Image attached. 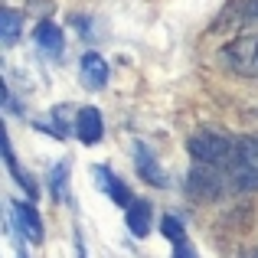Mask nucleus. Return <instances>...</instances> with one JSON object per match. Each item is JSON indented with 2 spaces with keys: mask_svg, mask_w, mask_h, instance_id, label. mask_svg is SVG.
<instances>
[{
  "mask_svg": "<svg viewBox=\"0 0 258 258\" xmlns=\"http://www.w3.org/2000/svg\"><path fill=\"white\" fill-rule=\"evenodd\" d=\"M235 17H239L242 23L258 20V0H239V4H235Z\"/></svg>",
  "mask_w": 258,
  "mask_h": 258,
  "instance_id": "obj_16",
  "label": "nucleus"
},
{
  "mask_svg": "<svg viewBox=\"0 0 258 258\" xmlns=\"http://www.w3.org/2000/svg\"><path fill=\"white\" fill-rule=\"evenodd\" d=\"M229 186H232L229 173L226 170H216V167L193 164V170L186 173V196L193 203H213V200H219Z\"/></svg>",
  "mask_w": 258,
  "mask_h": 258,
  "instance_id": "obj_2",
  "label": "nucleus"
},
{
  "mask_svg": "<svg viewBox=\"0 0 258 258\" xmlns=\"http://www.w3.org/2000/svg\"><path fill=\"white\" fill-rule=\"evenodd\" d=\"M20 258H26V255H20Z\"/></svg>",
  "mask_w": 258,
  "mask_h": 258,
  "instance_id": "obj_19",
  "label": "nucleus"
},
{
  "mask_svg": "<svg viewBox=\"0 0 258 258\" xmlns=\"http://www.w3.org/2000/svg\"><path fill=\"white\" fill-rule=\"evenodd\" d=\"M170 258H200V255H196V248L189 245V239H186V242H180V245H173Z\"/></svg>",
  "mask_w": 258,
  "mask_h": 258,
  "instance_id": "obj_17",
  "label": "nucleus"
},
{
  "mask_svg": "<svg viewBox=\"0 0 258 258\" xmlns=\"http://www.w3.org/2000/svg\"><path fill=\"white\" fill-rule=\"evenodd\" d=\"M33 43H36V49L43 52L46 59H62V52H66V36H62V30H59L52 20H39L36 23Z\"/></svg>",
  "mask_w": 258,
  "mask_h": 258,
  "instance_id": "obj_7",
  "label": "nucleus"
},
{
  "mask_svg": "<svg viewBox=\"0 0 258 258\" xmlns=\"http://www.w3.org/2000/svg\"><path fill=\"white\" fill-rule=\"evenodd\" d=\"M4 160H7V170L13 173V180H17L20 186L26 189V196H30V200H36V183H33V176L26 173V170H20L17 157H13V144H10V134H7V138H4Z\"/></svg>",
  "mask_w": 258,
  "mask_h": 258,
  "instance_id": "obj_13",
  "label": "nucleus"
},
{
  "mask_svg": "<svg viewBox=\"0 0 258 258\" xmlns=\"http://www.w3.org/2000/svg\"><path fill=\"white\" fill-rule=\"evenodd\" d=\"M134 170L138 176H144V183H151V186H167V173L164 167L157 164V157H154V151L147 144H134Z\"/></svg>",
  "mask_w": 258,
  "mask_h": 258,
  "instance_id": "obj_9",
  "label": "nucleus"
},
{
  "mask_svg": "<svg viewBox=\"0 0 258 258\" xmlns=\"http://www.w3.org/2000/svg\"><path fill=\"white\" fill-rule=\"evenodd\" d=\"M229 180L235 189H258V138H235V164L229 170Z\"/></svg>",
  "mask_w": 258,
  "mask_h": 258,
  "instance_id": "obj_4",
  "label": "nucleus"
},
{
  "mask_svg": "<svg viewBox=\"0 0 258 258\" xmlns=\"http://www.w3.org/2000/svg\"><path fill=\"white\" fill-rule=\"evenodd\" d=\"M76 134H79V141L88 144V147H95L101 138H105V121H101L98 108H92V105L79 108L76 111Z\"/></svg>",
  "mask_w": 258,
  "mask_h": 258,
  "instance_id": "obj_8",
  "label": "nucleus"
},
{
  "mask_svg": "<svg viewBox=\"0 0 258 258\" xmlns=\"http://www.w3.org/2000/svg\"><path fill=\"white\" fill-rule=\"evenodd\" d=\"M160 235H164V239H170L173 245H180V242H186V226H183L180 216L167 213L164 219H160Z\"/></svg>",
  "mask_w": 258,
  "mask_h": 258,
  "instance_id": "obj_15",
  "label": "nucleus"
},
{
  "mask_svg": "<svg viewBox=\"0 0 258 258\" xmlns=\"http://www.w3.org/2000/svg\"><path fill=\"white\" fill-rule=\"evenodd\" d=\"M10 219L13 226H17V232L23 235L30 245H39L43 242V219H39L36 206H33V200H13L10 203Z\"/></svg>",
  "mask_w": 258,
  "mask_h": 258,
  "instance_id": "obj_5",
  "label": "nucleus"
},
{
  "mask_svg": "<svg viewBox=\"0 0 258 258\" xmlns=\"http://www.w3.org/2000/svg\"><path fill=\"white\" fill-rule=\"evenodd\" d=\"M242 258H258V248H255V252H248V255H242Z\"/></svg>",
  "mask_w": 258,
  "mask_h": 258,
  "instance_id": "obj_18",
  "label": "nucleus"
},
{
  "mask_svg": "<svg viewBox=\"0 0 258 258\" xmlns=\"http://www.w3.org/2000/svg\"><path fill=\"white\" fill-rule=\"evenodd\" d=\"M186 151L193 157V164H203V167H216V170H232L235 164V138L222 131H213V127H203L196 131L193 138L186 141Z\"/></svg>",
  "mask_w": 258,
  "mask_h": 258,
  "instance_id": "obj_1",
  "label": "nucleus"
},
{
  "mask_svg": "<svg viewBox=\"0 0 258 258\" xmlns=\"http://www.w3.org/2000/svg\"><path fill=\"white\" fill-rule=\"evenodd\" d=\"M124 219H127V232H131L134 239H147L151 229H154V209H151V203H147V200H134L131 209L124 213Z\"/></svg>",
  "mask_w": 258,
  "mask_h": 258,
  "instance_id": "obj_10",
  "label": "nucleus"
},
{
  "mask_svg": "<svg viewBox=\"0 0 258 258\" xmlns=\"http://www.w3.org/2000/svg\"><path fill=\"white\" fill-rule=\"evenodd\" d=\"M79 76L88 88H105L108 85V62L98 52H85L82 62H79Z\"/></svg>",
  "mask_w": 258,
  "mask_h": 258,
  "instance_id": "obj_11",
  "label": "nucleus"
},
{
  "mask_svg": "<svg viewBox=\"0 0 258 258\" xmlns=\"http://www.w3.org/2000/svg\"><path fill=\"white\" fill-rule=\"evenodd\" d=\"M20 33H23V17L13 7H4L0 10V43L4 46H17Z\"/></svg>",
  "mask_w": 258,
  "mask_h": 258,
  "instance_id": "obj_12",
  "label": "nucleus"
},
{
  "mask_svg": "<svg viewBox=\"0 0 258 258\" xmlns=\"http://www.w3.org/2000/svg\"><path fill=\"white\" fill-rule=\"evenodd\" d=\"M49 196L56 203H66V200H69V160L52 164V170H49Z\"/></svg>",
  "mask_w": 258,
  "mask_h": 258,
  "instance_id": "obj_14",
  "label": "nucleus"
},
{
  "mask_svg": "<svg viewBox=\"0 0 258 258\" xmlns=\"http://www.w3.org/2000/svg\"><path fill=\"white\" fill-rule=\"evenodd\" d=\"M219 62L226 66L232 76L258 79V33L255 36H239L219 49Z\"/></svg>",
  "mask_w": 258,
  "mask_h": 258,
  "instance_id": "obj_3",
  "label": "nucleus"
},
{
  "mask_svg": "<svg viewBox=\"0 0 258 258\" xmlns=\"http://www.w3.org/2000/svg\"><path fill=\"white\" fill-rule=\"evenodd\" d=\"M92 173H95V186L101 189V193L108 196V200L114 203V206H121L127 213L131 209V203H134V196H131V189H127V183L121 180V176H114L111 167H92Z\"/></svg>",
  "mask_w": 258,
  "mask_h": 258,
  "instance_id": "obj_6",
  "label": "nucleus"
}]
</instances>
